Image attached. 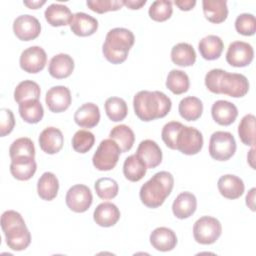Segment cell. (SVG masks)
<instances>
[{"label":"cell","mask_w":256,"mask_h":256,"mask_svg":"<svg viewBox=\"0 0 256 256\" xmlns=\"http://www.w3.org/2000/svg\"><path fill=\"white\" fill-rule=\"evenodd\" d=\"M205 86L215 94H225L233 98L245 96L249 91L248 79L239 73H229L222 69H212L205 76Z\"/></svg>","instance_id":"1"},{"label":"cell","mask_w":256,"mask_h":256,"mask_svg":"<svg viewBox=\"0 0 256 256\" xmlns=\"http://www.w3.org/2000/svg\"><path fill=\"white\" fill-rule=\"evenodd\" d=\"M171 106V99L161 91L142 90L136 93L133 99L136 116L145 122L165 117Z\"/></svg>","instance_id":"2"},{"label":"cell","mask_w":256,"mask_h":256,"mask_svg":"<svg viewBox=\"0 0 256 256\" xmlns=\"http://www.w3.org/2000/svg\"><path fill=\"white\" fill-rule=\"evenodd\" d=\"M173 186L174 178L170 172H157L141 186L140 200L148 208H157L170 195Z\"/></svg>","instance_id":"3"},{"label":"cell","mask_w":256,"mask_h":256,"mask_svg":"<svg viewBox=\"0 0 256 256\" xmlns=\"http://www.w3.org/2000/svg\"><path fill=\"white\" fill-rule=\"evenodd\" d=\"M1 227L6 244L10 249L22 251L30 245L31 234L19 212L14 210L5 211L1 216Z\"/></svg>","instance_id":"4"},{"label":"cell","mask_w":256,"mask_h":256,"mask_svg":"<svg viewBox=\"0 0 256 256\" xmlns=\"http://www.w3.org/2000/svg\"><path fill=\"white\" fill-rule=\"evenodd\" d=\"M134 34L126 28H113L106 35L102 46L104 57L112 64L123 63L134 45Z\"/></svg>","instance_id":"5"},{"label":"cell","mask_w":256,"mask_h":256,"mask_svg":"<svg viewBox=\"0 0 256 256\" xmlns=\"http://www.w3.org/2000/svg\"><path fill=\"white\" fill-rule=\"evenodd\" d=\"M121 149L118 144L112 139H104L100 142L96 152L92 157V163L94 167L99 171L112 170L120 156Z\"/></svg>","instance_id":"6"},{"label":"cell","mask_w":256,"mask_h":256,"mask_svg":"<svg viewBox=\"0 0 256 256\" xmlns=\"http://www.w3.org/2000/svg\"><path fill=\"white\" fill-rule=\"evenodd\" d=\"M236 151V141L234 136L227 131L214 132L209 141V154L217 161L230 159Z\"/></svg>","instance_id":"7"},{"label":"cell","mask_w":256,"mask_h":256,"mask_svg":"<svg viewBox=\"0 0 256 256\" xmlns=\"http://www.w3.org/2000/svg\"><path fill=\"white\" fill-rule=\"evenodd\" d=\"M222 233V226L218 219L211 216L200 217L193 226V236L197 243L209 245L215 243Z\"/></svg>","instance_id":"8"},{"label":"cell","mask_w":256,"mask_h":256,"mask_svg":"<svg viewBox=\"0 0 256 256\" xmlns=\"http://www.w3.org/2000/svg\"><path fill=\"white\" fill-rule=\"evenodd\" d=\"M202 147V133L194 127L183 125L176 138V150L185 155H195L200 152Z\"/></svg>","instance_id":"9"},{"label":"cell","mask_w":256,"mask_h":256,"mask_svg":"<svg viewBox=\"0 0 256 256\" xmlns=\"http://www.w3.org/2000/svg\"><path fill=\"white\" fill-rule=\"evenodd\" d=\"M65 202L67 207L73 212L83 213L90 208L93 202L92 192L86 185L76 184L67 191Z\"/></svg>","instance_id":"10"},{"label":"cell","mask_w":256,"mask_h":256,"mask_svg":"<svg viewBox=\"0 0 256 256\" xmlns=\"http://www.w3.org/2000/svg\"><path fill=\"white\" fill-rule=\"evenodd\" d=\"M47 62V55L40 46H31L25 49L19 59L20 67L28 73H38L42 71Z\"/></svg>","instance_id":"11"},{"label":"cell","mask_w":256,"mask_h":256,"mask_svg":"<svg viewBox=\"0 0 256 256\" xmlns=\"http://www.w3.org/2000/svg\"><path fill=\"white\" fill-rule=\"evenodd\" d=\"M254 58V50L251 44L244 41H234L230 43L227 53L226 61L233 67L248 66Z\"/></svg>","instance_id":"12"},{"label":"cell","mask_w":256,"mask_h":256,"mask_svg":"<svg viewBox=\"0 0 256 256\" xmlns=\"http://www.w3.org/2000/svg\"><path fill=\"white\" fill-rule=\"evenodd\" d=\"M13 31L18 39L22 41H30L40 35L41 25L36 17L24 14L18 16L14 20Z\"/></svg>","instance_id":"13"},{"label":"cell","mask_w":256,"mask_h":256,"mask_svg":"<svg viewBox=\"0 0 256 256\" xmlns=\"http://www.w3.org/2000/svg\"><path fill=\"white\" fill-rule=\"evenodd\" d=\"M72 97L70 90L65 86L51 87L45 96V102L48 109L54 113H61L67 110L71 104Z\"/></svg>","instance_id":"14"},{"label":"cell","mask_w":256,"mask_h":256,"mask_svg":"<svg viewBox=\"0 0 256 256\" xmlns=\"http://www.w3.org/2000/svg\"><path fill=\"white\" fill-rule=\"evenodd\" d=\"M39 146L41 150L47 154L58 153L64 144V137L56 127H47L39 135Z\"/></svg>","instance_id":"15"},{"label":"cell","mask_w":256,"mask_h":256,"mask_svg":"<svg viewBox=\"0 0 256 256\" xmlns=\"http://www.w3.org/2000/svg\"><path fill=\"white\" fill-rule=\"evenodd\" d=\"M211 115L214 121L219 125L228 126L236 120L238 116V109L229 101L218 100L212 105Z\"/></svg>","instance_id":"16"},{"label":"cell","mask_w":256,"mask_h":256,"mask_svg":"<svg viewBox=\"0 0 256 256\" xmlns=\"http://www.w3.org/2000/svg\"><path fill=\"white\" fill-rule=\"evenodd\" d=\"M37 169V164L34 157L23 156L11 159L10 173L20 181H26L33 177Z\"/></svg>","instance_id":"17"},{"label":"cell","mask_w":256,"mask_h":256,"mask_svg":"<svg viewBox=\"0 0 256 256\" xmlns=\"http://www.w3.org/2000/svg\"><path fill=\"white\" fill-rule=\"evenodd\" d=\"M136 154L143 160L147 168L153 169L162 162V151L159 145L150 139L140 142Z\"/></svg>","instance_id":"18"},{"label":"cell","mask_w":256,"mask_h":256,"mask_svg":"<svg viewBox=\"0 0 256 256\" xmlns=\"http://www.w3.org/2000/svg\"><path fill=\"white\" fill-rule=\"evenodd\" d=\"M150 243L158 251H171L177 244V236L170 228L158 227L151 232Z\"/></svg>","instance_id":"19"},{"label":"cell","mask_w":256,"mask_h":256,"mask_svg":"<svg viewBox=\"0 0 256 256\" xmlns=\"http://www.w3.org/2000/svg\"><path fill=\"white\" fill-rule=\"evenodd\" d=\"M71 31L80 37H87L96 32L98 29V21L96 18L84 12H77L73 14L71 23Z\"/></svg>","instance_id":"20"},{"label":"cell","mask_w":256,"mask_h":256,"mask_svg":"<svg viewBox=\"0 0 256 256\" xmlns=\"http://www.w3.org/2000/svg\"><path fill=\"white\" fill-rule=\"evenodd\" d=\"M217 187L223 197L232 200L239 198L245 190L243 180L232 174L221 176L218 180Z\"/></svg>","instance_id":"21"},{"label":"cell","mask_w":256,"mask_h":256,"mask_svg":"<svg viewBox=\"0 0 256 256\" xmlns=\"http://www.w3.org/2000/svg\"><path fill=\"white\" fill-rule=\"evenodd\" d=\"M74 70L73 58L64 53H59L53 56L49 62L48 72L56 79H64L69 77Z\"/></svg>","instance_id":"22"},{"label":"cell","mask_w":256,"mask_h":256,"mask_svg":"<svg viewBox=\"0 0 256 256\" xmlns=\"http://www.w3.org/2000/svg\"><path fill=\"white\" fill-rule=\"evenodd\" d=\"M99 107L92 102L84 103L74 113L75 123L83 128H93L99 123Z\"/></svg>","instance_id":"23"},{"label":"cell","mask_w":256,"mask_h":256,"mask_svg":"<svg viewBox=\"0 0 256 256\" xmlns=\"http://www.w3.org/2000/svg\"><path fill=\"white\" fill-rule=\"evenodd\" d=\"M93 219L101 227H111L120 219L118 207L111 202L100 203L94 210Z\"/></svg>","instance_id":"24"},{"label":"cell","mask_w":256,"mask_h":256,"mask_svg":"<svg viewBox=\"0 0 256 256\" xmlns=\"http://www.w3.org/2000/svg\"><path fill=\"white\" fill-rule=\"evenodd\" d=\"M197 208V199L191 192H182L172 204V212L178 219H186L194 214Z\"/></svg>","instance_id":"25"},{"label":"cell","mask_w":256,"mask_h":256,"mask_svg":"<svg viewBox=\"0 0 256 256\" xmlns=\"http://www.w3.org/2000/svg\"><path fill=\"white\" fill-rule=\"evenodd\" d=\"M44 16L48 24L53 27H59L70 25L73 14L66 5L53 3L46 8Z\"/></svg>","instance_id":"26"},{"label":"cell","mask_w":256,"mask_h":256,"mask_svg":"<svg viewBox=\"0 0 256 256\" xmlns=\"http://www.w3.org/2000/svg\"><path fill=\"white\" fill-rule=\"evenodd\" d=\"M202 8L205 18L212 23H222L228 16L227 2L225 0H203Z\"/></svg>","instance_id":"27"},{"label":"cell","mask_w":256,"mask_h":256,"mask_svg":"<svg viewBox=\"0 0 256 256\" xmlns=\"http://www.w3.org/2000/svg\"><path fill=\"white\" fill-rule=\"evenodd\" d=\"M224 44L222 39L216 35H208L199 41L198 49L205 60L218 59L223 51Z\"/></svg>","instance_id":"28"},{"label":"cell","mask_w":256,"mask_h":256,"mask_svg":"<svg viewBox=\"0 0 256 256\" xmlns=\"http://www.w3.org/2000/svg\"><path fill=\"white\" fill-rule=\"evenodd\" d=\"M59 181L52 172L43 173L37 182V192L41 199L46 201L53 200L58 193Z\"/></svg>","instance_id":"29"},{"label":"cell","mask_w":256,"mask_h":256,"mask_svg":"<svg viewBox=\"0 0 256 256\" xmlns=\"http://www.w3.org/2000/svg\"><path fill=\"white\" fill-rule=\"evenodd\" d=\"M147 166L143 160L135 153L128 156L123 164V174L131 182L140 181L146 174Z\"/></svg>","instance_id":"30"},{"label":"cell","mask_w":256,"mask_h":256,"mask_svg":"<svg viewBox=\"0 0 256 256\" xmlns=\"http://www.w3.org/2000/svg\"><path fill=\"white\" fill-rule=\"evenodd\" d=\"M171 60L181 67L192 66L196 61V53L193 46L185 42L176 44L171 50Z\"/></svg>","instance_id":"31"},{"label":"cell","mask_w":256,"mask_h":256,"mask_svg":"<svg viewBox=\"0 0 256 256\" xmlns=\"http://www.w3.org/2000/svg\"><path fill=\"white\" fill-rule=\"evenodd\" d=\"M178 111L183 119L187 121H196L201 117L203 112L202 101L194 96L185 97L179 102Z\"/></svg>","instance_id":"32"},{"label":"cell","mask_w":256,"mask_h":256,"mask_svg":"<svg viewBox=\"0 0 256 256\" xmlns=\"http://www.w3.org/2000/svg\"><path fill=\"white\" fill-rule=\"evenodd\" d=\"M19 114L25 122L36 124L42 120L44 109L38 99H32L19 103Z\"/></svg>","instance_id":"33"},{"label":"cell","mask_w":256,"mask_h":256,"mask_svg":"<svg viewBox=\"0 0 256 256\" xmlns=\"http://www.w3.org/2000/svg\"><path fill=\"white\" fill-rule=\"evenodd\" d=\"M109 137L118 144L122 153L128 152L132 148L135 141L133 130L125 124H120L113 127L110 131Z\"/></svg>","instance_id":"34"},{"label":"cell","mask_w":256,"mask_h":256,"mask_svg":"<svg viewBox=\"0 0 256 256\" xmlns=\"http://www.w3.org/2000/svg\"><path fill=\"white\" fill-rule=\"evenodd\" d=\"M190 86V81L188 75L182 71L173 69L168 73L166 79V87L176 95L183 94L188 91Z\"/></svg>","instance_id":"35"},{"label":"cell","mask_w":256,"mask_h":256,"mask_svg":"<svg viewBox=\"0 0 256 256\" xmlns=\"http://www.w3.org/2000/svg\"><path fill=\"white\" fill-rule=\"evenodd\" d=\"M40 87L39 85L32 80L21 81L14 90V100L19 104L21 102L38 99L40 98Z\"/></svg>","instance_id":"36"},{"label":"cell","mask_w":256,"mask_h":256,"mask_svg":"<svg viewBox=\"0 0 256 256\" xmlns=\"http://www.w3.org/2000/svg\"><path fill=\"white\" fill-rule=\"evenodd\" d=\"M105 112L108 118L114 122H119L125 119L128 113L127 103L120 97H110L104 104Z\"/></svg>","instance_id":"37"},{"label":"cell","mask_w":256,"mask_h":256,"mask_svg":"<svg viewBox=\"0 0 256 256\" xmlns=\"http://www.w3.org/2000/svg\"><path fill=\"white\" fill-rule=\"evenodd\" d=\"M255 116L246 114L238 125V135L243 144L254 146L255 144Z\"/></svg>","instance_id":"38"},{"label":"cell","mask_w":256,"mask_h":256,"mask_svg":"<svg viewBox=\"0 0 256 256\" xmlns=\"http://www.w3.org/2000/svg\"><path fill=\"white\" fill-rule=\"evenodd\" d=\"M9 155L11 159L23 156L35 157V147L33 141L27 137L16 139L9 148Z\"/></svg>","instance_id":"39"},{"label":"cell","mask_w":256,"mask_h":256,"mask_svg":"<svg viewBox=\"0 0 256 256\" xmlns=\"http://www.w3.org/2000/svg\"><path fill=\"white\" fill-rule=\"evenodd\" d=\"M148 13L150 18L154 21H166L171 17L173 13L172 2L167 0H156L150 5Z\"/></svg>","instance_id":"40"},{"label":"cell","mask_w":256,"mask_h":256,"mask_svg":"<svg viewBox=\"0 0 256 256\" xmlns=\"http://www.w3.org/2000/svg\"><path fill=\"white\" fill-rule=\"evenodd\" d=\"M94 188L96 191V194L98 197L101 199L107 200V199H112L117 196L118 191H119V186L118 183L109 177H103L99 178L95 184Z\"/></svg>","instance_id":"41"},{"label":"cell","mask_w":256,"mask_h":256,"mask_svg":"<svg viewBox=\"0 0 256 256\" xmlns=\"http://www.w3.org/2000/svg\"><path fill=\"white\" fill-rule=\"evenodd\" d=\"M95 143V136L88 130H78L72 138L73 149L81 154L88 152Z\"/></svg>","instance_id":"42"},{"label":"cell","mask_w":256,"mask_h":256,"mask_svg":"<svg viewBox=\"0 0 256 256\" xmlns=\"http://www.w3.org/2000/svg\"><path fill=\"white\" fill-rule=\"evenodd\" d=\"M236 31L244 36H252L256 31V19L253 14L242 13L235 20Z\"/></svg>","instance_id":"43"},{"label":"cell","mask_w":256,"mask_h":256,"mask_svg":"<svg viewBox=\"0 0 256 256\" xmlns=\"http://www.w3.org/2000/svg\"><path fill=\"white\" fill-rule=\"evenodd\" d=\"M183 124L178 121H171L163 126L161 131V137L163 142L170 149L176 150V138Z\"/></svg>","instance_id":"44"},{"label":"cell","mask_w":256,"mask_h":256,"mask_svg":"<svg viewBox=\"0 0 256 256\" xmlns=\"http://www.w3.org/2000/svg\"><path fill=\"white\" fill-rule=\"evenodd\" d=\"M86 4L89 9L99 14L117 11L124 6L122 0H88Z\"/></svg>","instance_id":"45"},{"label":"cell","mask_w":256,"mask_h":256,"mask_svg":"<svg viewBox=\"0 0 256 256\" xmlns=\"http://www.w3.org/2000/svg\"><path fill=\"white\" fill-rule=\"evenodd\" d=\"M15 126V119L12 111L7 108L1 109V118H0V135L1 137L6 136L11 133Z\"/></svg>","instance_id":"46"},{"label":"cell","mask_w":256,"mask_h":256,"mask_svg":"<svg viewBox=\"0 0 256 256\" xmlns=\"http://www.w3.org/2000/svg\"><path fill=\"white\" fill-rule=\"evenodd\" d=\"M174 4L182 11H189L196 5L195 0H175Z\"/></svg>","instance_id":"47"},{"label":"cell","mask_w":256,"mask_h":256,"mask_svg":"<svg viewBox=\"0 0 256 256\" xmlns=\"http://www.w3.org/2000/svg\"><path fill=\"white\" fill-rule=\"evenodd\" d=\"M122 1H123V5H125L126 7L132 10L140 9L147 2L146 0H122Z\"/></svg>","instance_id":"48"},{"label":"cell","mask_w":256,"mask_h":256,"mask_svg":"<svg viewBox=\"0 0 256 256\" xmlns=\"http://www.w3.org/2000/svg\"><path fill=\"white\" fill-rule=\"evenodd\" d=\"M255 191L256 189L252 188L249 190V192L246 195V205L252 211H255Z\"/></svg>","instance_id":"49"},{"label":"cell","mask_w":256,"mask_h":256,"mask_svg":"<svg viewBox=\"0 0 256 256\" xmlns=\"http://www.w3.org/2000/svg\"><path fill=\"white\" fill-rule=\"evenodd\" d=\"M23 3L30 9H37V8H40L42 5H44L46 3V1L45 0H43V1H24Z\"/></svg>","instance_id":"50"},{"label":"cell","mask_w":256,"mask_h":256,"mask_svg":"<svg viewBox=\"0 0 256 256\" xmlns=\"http://www.w3.org/2000/svg\"><path fill=\"white\" fill-rule=\"evenodd\" d=\"M247 159H248L251 167L254 169V164L252 163V161L254 160V146H252V149L249 151V154L247 155Z\"/></svg>","instance_id":"51"}]
</instances>
